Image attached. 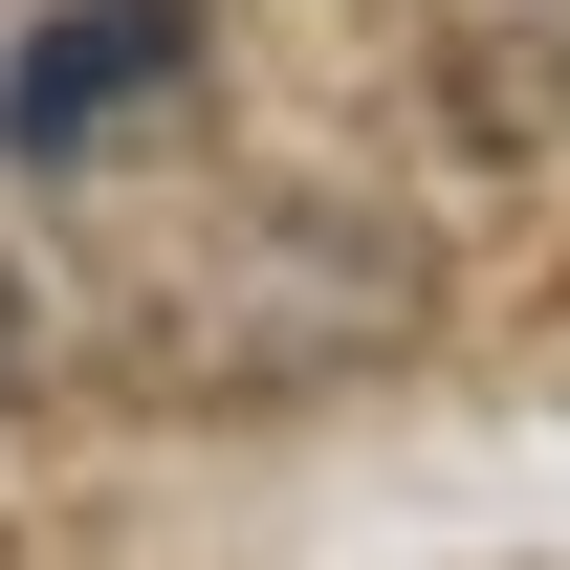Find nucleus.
<instances>
[{"label": "nucleus", "mask_w": 570, "mask_h": 570, "mask_svg": "<svg viewBox=\"0 0 570 570\" xmlns=\"http://www.w3.org/2000/svg\"><path fill=\"white\" fill-rule=\"evenodd\" d=\"M198 88V0H67V22H22V67H0V154L22 176H88L110 132H154Z\"/></svg>", "instance_id": "nucleus-1"}, {"label": "nucleus", "mask_w": 570, "mask_h": 570, "mask_svg": "<svg viewBox=\"0 0 570 570\" xmlns=\"http://www.w3.org/2000/svg\"><path fill=\"white\" fill-rule=\"evenodd\" d=\"M67 373V307H45V264H22V219H0V395H45Z\"/></svg>", "instance_id": "nucleus-2"}]
</instances>
